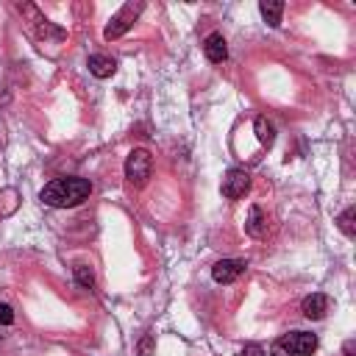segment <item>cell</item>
Wrapping results in <instances>:
<instances>
[{"mask_svg": "<svg viewBox=\"0 0 356 356\" xmlns=\"http://www.w3.org/2000/svg\"><path fill=\"white\" fill-rule=\"evenodd\" d=\"M89 192H92V184L86 178H53L39 192V200L53 209H72V206L83 203L89 197Z\"/></svg>", "mask_w": 356, "mask_h": 356, "instance_id": "1", "label": "cell"}, {"mask_svg": "<svg viewBox=\"0 0 356 356\" xmlns=\"http://www.w3.org/2000/svg\"><path fill=\"white\" fill-rule=\"evenodd\" d=\"M314 350H317V334L289 331L273 342L270 356H312Z\"/></svg>", "mask_w": 356, "mask_h": 356, "instance_id": "2", "label": "cell"}, {"mask_svg": "<svg viewBox=\"0 0 356 356\" xmlns=\"http://www.w3.org/2000/svg\"><path fill=\"white\" fill-rule=\"evenodd\" d=\"M153 170V156L145 147H134L125 159V178L131 186H145Z\"/></svg>", "mask_w": 356, "mask_h": 356, "instance_id": "3", "label": "cell"}, {"mask_svg": "<svg viewBox=\"0 0 356 356\" xmlns=\"http://www.w3.org/2000/svg\"><path fill=\"white\" fill-rule=\"evenodd\" d=\"M145 11V3H125L111 19H108V25H106V31H103V36L111 42V39H120L125 31H131L134 28V22L139 19V14Z\"/></svg>", "mask_w": 356, "mask_h": 356, "instance_id": "4", "label": "cell"}, {"mask_svg": "<svg viewBox=\"0 0 356 356\" xmlns=\"http://www.w3.org/2000/svg\"><path fill=\"white\" fill-rule=\"evenodd\" d=\"M248 189H250V175H248L245 170L234 167V170L225 172V178H222V197L239 200V197L248 195Z\"/></svg>", "mask_w": 356, "mask_h": 356, "instance_id": "5", "label": "cell"}, {"mask_svg": "<svg viewBox=\"0 0 356 356\" xmlns=\"http://www.w3.org/2000/svg\"><path fill=\"white\" fill-rule=\"evenodd\" d=\"M245 261L242 259H220L214 267H211V278L217 281V284H234L242 273H245Z\"/></svg>", "mask_w": 356, "mask_h": 356, "instance_id": "6", "label": "cell"}, {"mask_svg": "<svg viewBox=\"0 0 356 356\" xmlns=\"http://www.w3.org/2000/svg\"><path fill=\"white\" fill-rule=\"evenodd\" d=\"M300 312H303V317H309V320H323L325 312H328V298H325L323 292H312V295L303 298Z\"/></svg>", "mask_w": 356, "mask_h": 356, "instance_id": "7", "label": "cell"}, {"mask_svg": "<svg viewBox=\"0 0 356 356\" xmlns=\"http://www.w3.org/2000/svg\"><path fill=\"white\" fill-rule=\"evenodd\" d=\"M203 53L211 64H222L228 58V44H225L222 33H209L206 42H203Z\"/></svg>", "mask_w": 356, "mask_h": 356, "instance_id": "8", "label": "cell"}, {"mask_svg": "<svg viewBox=\"0 0 356 356\" xmlns=\"http://www.w3.org/2000/svg\"><path fill=\"white\" fill-rule=\"evenodd\" d=\"M89 72L95 75V78H111L114 72H117V61L111 58V56H103V53H95V56H89Z\"/></svg>", "mask_w": 356, "mask_h": 356, "instance_id": "9", "label": "cell"}, {"mask_svg": "<svg viewBox=\"0 0 356 356\" xmlns=\"http://www.w3.org/2000/svg\"><path fill=\"white\" fill-rule=\"evenodd\" d=\"M245 231H248L253 239H264V236H267V214H264L259 206H250V211H248V222H245Z\"/></svg>", "mask_w": 356, "mask_h": 356, "instance_id": "10", "label": "cell"}, {"mask_svg": "<svg viewBox=\"0 0 356 356\" xmlns=\"http://www.w3.org/2000/svg\"><path fill=\"white\" fill-rule=\"evenodd\" d=\"M259 11H261V17L267 19V25L278 28V25H281V14H284V3H281V0H261V3H259Z\"/></svg>", "mask_w": 356, "mask_h": 356, "instance_id": "11", "label": "cell"}, {"mask_svg": "<svg viewBox=\"0 0 356 356\" xmlns=\"http://www.w3.org/2000/svg\"><path fill=\"white\" fill-rule=\"evenodd\" d=\"M253 128H256V139H259L264 147H270V145L275 142V125H273L267 117H256V120H253Z\"/></svg>", "mask_w": 356, "mask_h": 356, "instance_id": "12", "label": "cell"}, {"mask_svg": "<svg viewBox=\"0 0 356 356\" xmlns=\"http://www.w3.org/2000/svg\"><path fill=\"white\" fill-rule=\"evenodd\" d=\"M353 217H356V209L353 206H348L339 217H337V225H339V231L345 234V236H356V225H353Z\"/></svg>", "mask_w": 356, "mask_h": 356, "instance_id": "13", "label": "cell"}, {"mask_svg": "<svg viewBox=\"0 0 356 356\" xmlns=\"http://www.w3.org/2000/svg\"><path fill=\"white\" fill-rule=\"evenodd\" d=\"M75 281H78L83 289H92V286H95V273H92V267L75 264Z\"/></svg>", "mask_w": 356, "mask_h": 356, "instance_id": "14", "label": "cell"}, {"mask_svg": "<svg viewBox=\"0 0 356 356\" xmlns=\"http://www.w3.org/2000/svg\"><path fill=\"white\" fill-rule=\"evenodd\" d=\"M14 323V309L8 303H0V325H11Z\"/></svg>", "mask_w": 356, "mask_h": 356, "instance_id": "15", "label": "cell"}, {"mask_svg": "<svg viewBox=\"0 0 356 356\" xmlns=\"http://www.w3.org/2000/svg\"><path fill=\"white\" fill-rule=\"evenodd\" d=\"M239 356H264V348L256 345V342H250V345H245V348L239 350Z\"/></svg>", "mask_w": 356, "mask_h": 356, "instance_id": "16", "label": "cell"}, {"mask_svg": "<svg viewBox=\"0 0 356 356\" xmlns=\"http://www.w3.org/2000/svg\"><path fill=\"white\" fill-rule=\"evenodd\" d=\"M150 350H153V337L147 334V337L139 342V356H150Z\"/></svg>", "mask_w": 356, "mask_h": 356, "instance_id": "17", "label": "cell"}]
</instances>
